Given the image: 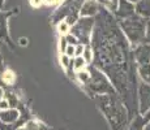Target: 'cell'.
I'll return each instance as SVG.
<instances>
[{"label": "cell", "instance_id": "6da1fadb", "mask_svg": "<svg viewBox=\"0 0 150 130\" xmlns=\"http://www.w3.org/2000/svg\"><path fill=\"white\" fill-rule=\"evenodd\" d=\"M94 66L106 74L122 99L128 113V120H133L138 113L137 76L133 50L119 27L117 20L106 8L99 7L96 16L93 34Z\"/></svg>", "mask_w": 150, "mask_h": 130}, {"label": "cell", "instance_id": "7a4b0ae2", "mask_svg": "<svg viewBox=\"0 0 150 130\" xmlns=\"http://www.w3.org/2000/svg\"><path fill=\"white\" fill-rule=\"evenodd\" d=\"M97 105L103 112V115L108 120L112 130H122L123 126L128 122V113L124 107L122 99L117 94L96 95L94 96Z\"/></svg>", "mask_w": 150, "mask_h": 130}, {"label": "cell", "instance_id": "3957f363", "mask_svg": "<svg viewBox=\"0 0 150 130\" xmlns=\"http://www.w3.org/2000/svg\"><path fill=\"white\" fill-rule=\"evenodd\" d=\"M117 24L128 42H131L134 46L144 43L146 25H148L146 18L138 16V14H133L125 20H117Z\"/></svg>", "mask_w": 150, "mask_h": 130}, {"label": "cell", "instance_id": "277c9868", "mask_svg": "<svg viewBox=\"0 0 150 130\" xmlns=\"http://www.w3.org/2000/svg\"><path fill=\"white\" fill-rule=\"evenodd\" d=\"M85 85L88 91L94 94V96L96 95L116 94L114 86L111 85V82L106 77V74H103V72H100L94 65L90 66V69H89V79Z\"/></svg>", "mask_w": 150, "mask_h": 130}, {"label": "cell", "instance_id": "5b68a950", "mask_svg": "<svg viewBox=\"0 0 150 130\" xmlns=\"http://www.w3.org/2000/svg\"><path fill=\"white\" fill-rule=\"evenodd\" d=\"M94 24H96V17H81L72 26L71 35H73L80 44L89 46L91 42Z\"/></svg>", "mask_w": 150, "mask_h": 130}, {"label": "cell", "instance_id": "8992f818", "mask_svg": "<svg viewBox=\"0 0 150 130\" xmlns=\"http://www.w3.org/2000/svg\"><path fill=\"white\" fill-rule=\"evenodd\" d=\"M85 0H65V3L55 12L52 20L54 24L62 21V20L67 18V24L69 25H74V22L79 20V14L81 11V7Z\"/></svg>", "mask_w": 150, "mask_h": 130}, {"label": "cell", "instance_id": "52a82bcc", "mask_svg": "<svg viewBox=\"0 0 150 130\" xmlns=\"http://www.w3.org/2000/svg\"><path fill=\"white\" fill-rule=\"evenodd\" d=\"M137 99H138V113L146 115L150 109V85L145 82L138 83Z\"/></svg>", "mask_w": 150, "mask_h": 130}, {"label": "cell", "instance_id": "ba28073f", "mask_svg": "<svg viewBox=\"0 0 150 130\" xmlns=\"http://www.w3.org/2000/svg\"><path fill=\"white\" fill-rule=\"evenodd\" d=\"M17 12V9L9 11V12H1L0 11V40L5 42L11 48H14L12 40L9 38V31H8V18L12 14Z\"/></svg>", "mask_w": 150, "mask_h": 130}, {"label": "cell", "instance_id": "9c48e42d", "mask_svg": "<svg viewBox=\"0 0 150 130\" xmlns=\"http://www.w3.org/2000/svg\"><path fill=\"white\" fill-rule=\"evenodd\" d=\"M114 14H115V18L116 20L128 18V17L136 14V12H134V4L131 1H128V0H119L117 8L114 12Z\"/></svg>", "mask_w": 150, "mask_h": 130}, {"label": "cell", "instance_id": "30bf717a", "mask_svg": "<svg viewBox=\"0 0 150 130\" xmlns=\"http://www.w3.org/2000/svg\"><path fill=\"white\" fill-rule=\"evenodd\" d=\"M133 57L137 65L150 64V44H140L133 50Z\"/></svg>", "mask_w": 150, "mask_h": 130}, {"label": "cell", "instance_id": "8fae6325", "mask_svg": "<svg viewBox=\"0 0 150 130\" xmlns=\"http://www.w3.org/2000/svg\"><path fill=\"white\" fill-rule=\"evenodd\" d=\"M99 12V5L97 0H85L80 11L81 17H96Z\"/></svg>", "mask_w": 150, "mask_h": 130}, {"label": "cell", "instance_id": "7c38bea8", "mask_svg": "<svg viewBox=\"0 0 150 130\" xmlns=\"http://www.w3.org/2000/svg\"><path fill=\"white\" fill-rule=\"evenodd\" d=\"M20 117H21V113L16 108H8L4 109V111H0V122L14 124L18 121Z\"/></svg>", "mask_w": 150, "mask_h": 130}, {"label": "cell", "instance_id": "4fadbf2b", "mask_svg": "<svg viewBox=\"0 0 150 130\" xmlns=\"http://www.w3.org/2000/svg\"><path fill=\"white\" fill-rule=\"evenodd\" d=\"M134 12L144 18H150V0H138L134 4Z\"/></svg>", "mask_w": 150, "mask_h": 130}, {"label": "cell", "instance_id": "5bb4252c", "mask_svg": "<svg viewBox=\"0 0 150 130\" xmlns=\"http://www.w3.org/2000/svg\"><path fill=\"white\" fill-rule=\"evenodd\" d=\"M145 125H146L145 118L141 116V115H137V116L132 120V122L129 124V126L127 130H144Z\"/></svg>", "mask_w": 150, "mask_h": 130}, {"label": "cell", "instance_id": "9a60e30c", "mask_svg": "<svg viewBox=\"0 0 150 130\" xmlns=\"http://www.w3.org/2000/svg\"><path fill=\"white\" fill-rule=\"evenodd\" d=\"M138 74L142 78V82L150 85V64L138 65Z\"/></svg>", "mask_w": 150, "mask_h": 130}, {"label": "cell", "instance_id": "2e32d148", "mask_svg": "<svg viewBox=\"0 0 150 130\" xmlns=\"http://www.w3.org/2000/svg\"><path fill=\"white\" fill-rule=\"evenodd\" d=\"M26 122V118L24 117H20V121L14 124H4V122H0V130H17L18 128H21V125Z\"/></svg>", "mask_w": 150, "mask_h": 130}, {"label": "cell", "instance_id": "e0dca14e", "mask_svg": "<svg viewBox=\"0 0 150 130\" xmlns=\"http://www.w3.org/2000/svg\"><path fill=\"white\" fill-rule=\"evenodd\" d=\"M98 3L100 4V7L106 8L108 12H115L117 8L119 0H98Z\"/></svg>", "mask_w": 150, "mask_h": 130}, {"label": "cell", "instance_id": "ac0fdd59", "mask_svg": "<svg viewBox=\"0 0 150 130\" xmlns=\"http://www.w3.org/2000/svg\"><path fill=\"white\" fill-rule=\"evenodd\" d=\"M82 59L85 60V61H88V63H90L91 60H93V52H91V47H90V44L86 46V47L83 48Z\"/></svg>", "mask_w": 150, "mask_h": 130}, {"label": "cell", "instance_id": "d6986e66", "mask_svg": "<svg viewBox=\"0 0 150 130\" xmlns=\"http://www.w3.org/2000/svg\"><path fill=\"white\" fill-rule=\"evenodd\" d=\"M7 98H8V102H9V105L11 107H17L18 105V100H17V98L14 96L13 92H9V94H7Z\"/></svg>", "mask_w": 150, "mask_h": 130}, {"label": "cell", "instance_id": "ffe728a7", "mask_svg": "<svg viewBox=\"0 0 150 130\" xmlns=\"http://www.w3.org/2000/svg\"><path fill=\"white\" fill-rule=\"evenodd\" d=\"M74 64H73V66L76 69H79V68H81V66H83L85 65V60L82 59V56H80V57H76V59H74Z\"/></svg>", "mask_w": 150, "mask_h": 130}, {"label": "cell", "instance_id": "44dd1931", "mask_svg": "<svg viewBox=\"0 0 150 130\" xmlns=\"http://www.w3.org/2000/svg\"><path fill=\"white\" fill-rule=\"evenodd\" d=\"M144 43L150 44V21H148V25H146V31H145V39H144Z\"/></svg>", "mask_w": 150, "mask_h": 130}, {"label": "cell", "instance_id": "7402d4cb", "mask_svg": "<svg viewBox=\"0 0 150 130\" xmlns=\"http://www.w3.org/2000/svg\"><path fill=\"white\" fill-rule=\"evenodd\" d=\"M39 129V125H37L34 121H28L26 122V128L25 130H38Z\"/></svg>", "mask_w": 150, "mask_h": 130}, {"label": "cell", "instance_id": "603a6c76", "mask_svg": "<svg viewBox=\"0 0 150 130\" xmlns=\"http://www.w3.org/2000/svg\"><path fill=\"white\" fill-rule=\"evenodd\" d=\"M65 40L68 42V44H69V46H77V44H80V43L77 42V39L74 38L73 35H68L67 38H65Z\"/></svg>", "mask_w": 150, "mask_h": 130}, {"label": "cell", "instance_id": "cb8c5ba5", "mask_svg": "<svg viewBox=\"0 0 150 130\" xmlns=\"http://www.w3.org/2000/svg\"><path fill=\"white\" fill-rule=\"evenodd\" d=\"M82 53H83L82 44H77L76 47H74V55H76L77 57H80V56H82Z\"/></svg>", "mask_w": 150, "mask_h": 130}, {"label": "cell", "instance_id": "d4e9b609", "mask_svg": "<svg viewBox=\"0 0 150 130\" xmlns=\"http://www.w3.org/2000/svg\"><path fill=\"white\" fill-rule=\"evenodd\" d=\"M79 77H80V79H81L83 83H86L88 82V79H89V72H80Z\"/></svg>", "mask_w": 150, "mask_h": 130}, {"label": "cell", "instance_id": "484cf974", "mask_svg": "<svg viewBox=\"0 0 150 130\" xmlns=\"http://www.w3.org/2000/svg\"><path fill=\"white\" fill-rule=\"evenodd\" d=\"M65 53H67V56L72 57L74 55V46H68L67 48H65Z\"/></svg>", "mask_w": 150, "mask_h": 130}, {"label": "cell", "instance_id": "4316f807", "mask_svg": "<svg viewBox=\"0 0 150 130\" xmlns=\"http://www.w3.org/2000/svg\"><path fill=\"white\" fill-rule=\"evenodd\" d=\"M9 108V104H8V102H0V111H4V109H8Z\"/></svg>", "mask_w": 150, "mask_h": 130}, {"label": "cell", "instance_id": "83f0119b", "mask_svg": "<svg viewBox=\"0 0 150 130\" xmlns=\"http://www.w3.org/2000/svg\"><path fill=\"white\" fill-rule=\"evenodd\" d=\"M69 63H71V61L68 60V56H63V64H64L65 66H68Z\"/></svg>", "mask_w": 150, "mask_h": 130}, {"label": "cell", "instance_id": "f1b7e54d", "mask_svg": "<svg viewBox=\"0 0 150 130\" xmlns=\"http://www.w3.org/2000/svg\"><path fill=\"white\" fill-rule=\"evenodd\" d=\"M144 118H145V121H146V122H149V121H150V109H149V112H148V113L145 115V117H144Z\"/></svg>", "mask_w": 150, "mask_h": 130}, {"label": "cell", "instance_id": "f546056e", "mask_svg": "<svg viewBox=\"0 0 150 130\" xmlns=\"http://www.w3.org/2000/svg\"><path fill=\"white\" fill-rule=\"evenodd\" d=\"M38 130H50L47 128V126H45V125H39V129Z\"/></svg>", "mask_w": 150, "mask_h": 130}, {"label": "cell", "instance_id": "4dcf8cb0", "mask_svg": "<svg viewBox=\"0 0 150 130\" xmlns=\"http://www.w3.org/2000/svg\"><path fill=\"white\" fill-rule=\"evenodd\" d=\"M3 4H4V0H0V8L3 7Z\"/></svg>", "mask_w": 150, "mask_h": 130}, {"label": "cell", "instance_id": "1f68e13d", "mask_svg": "<svg viewBox=\"0 0 150 130\" xmlns=\"http://www.w3.org/2000/svg\"><path fill=\"white\" fill-rule=\"evenodd\" d=\"M128 1H131V3H133V4H134V3H137L138 0H128Z\"/></svg>", "mask_w": 150, "mask_h": 130}, {"label": "cell", "instance_id": "d6a6232c", "mask_svg": "<svg viewBox=\"0 0 150 130\" xmlns=\"http://www.w3.org/2000/svg\"><path fill=\"white\" fill-rule=\"evenodd\" d=\"M1 96H3V90L0 89V99H1Z\"/></svg>", "mask_w": 150, "mask_h": 130}, {"label": "cell", "instance_id": "836d02e7", "mask_svg": "<svg viewBox=\"0 0 150 130\" xmlns=\"http://www.w3.org/2000/svg\"><path fill=\"white\" fill-rule=\"evenodd\" d=\"M17 130H25V128H18Z\"/></svg>", "mask_w": 150, "mask_h": 130}]
</instances>
